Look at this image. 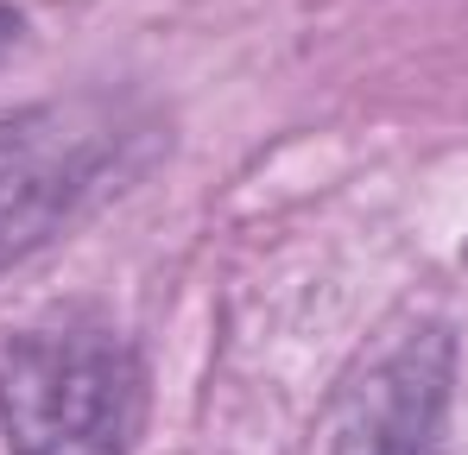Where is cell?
I'll list each match as a JSON object with an SVG mask.
<instances>
[{
	"mask_svg": "<svg viewBox=\"0 0 468 455\" xmlns=\"http://www.w3.org/2000/svg\"><path fill=\"white\" fill-rule=\"evenodd\" d=\"M158 121L127 95L38 101L0 121V272L51 247L82 209L140 177L158 152Z\"/></svg>",
	"mask_w": 468,
	"mask_h": 455,
	"instance_id": "obj_1",
	"label": "cell"
},
{
	"mask_svg": "<svg viewBox=\"0 0 468 455\" xmlns=\"http://www.w3.org/2000/svg\"><path fill=\"white\" fill-rule=\"evenodd\" d=\"M140 418L146 367L95 323L32 329L0 361L6 455H133Z\"/></svg>",
	"mask_w": 468,
	"mask_h": 455,
	"instance_id": "obj_2",
	"label": "cell"
},
{
	"mask_svg": "<svg viewBox=\"0 0 468 455\" xmlns=\"http://www.w3.org/2000/svg\"><path fill=\"white\" fill-rule=\"evenodd\" d=\"M456 386V335L418 323L355 379L329 455H443V418Z\"/></svg>",
	"mask_w": 468,
	"mask_h": 455,
	"instance_id": "obj_3",
	"label": "cell"
},
{
	"mask_svg": "<svg viewBox=\"0 0 468 455\" xmlns=\"http://www.w3.org/2000/svg\"><path fill=\"white\" fill-rule=\"evenodd\" d=\"M19 32H26V26H19V13H13V6H0V58L19 45Z\"/></svg>",
	"mask_w": 468,
	"mask_h": 455,
	"instance_id": "obj_4",
	"label": "cell"
}]
</instances>
